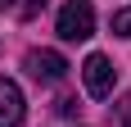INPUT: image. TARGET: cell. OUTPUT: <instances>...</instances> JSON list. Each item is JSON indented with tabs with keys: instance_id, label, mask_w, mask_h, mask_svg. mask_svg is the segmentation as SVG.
Here are the masks:
<instances>
[{
	"instance_id": "6da1fadb",
	"label": "cell",
	"mask_w": 131,
	"mask_h": 127,
	"mask_svg": "<svg viewBox=\"0 0 131 127\" xmlns=\"http://www.w3.org/2000/svg\"><path fill=\"white\" fill-rule=\"evenodd\" d=\"M59 37H63V41L95 37V5H91V0H68L63 9H59Z\"/></svg>"
},
{
	"instance_id": "7a4b0ae2",
	"label": "cell",
	"mask_w": 131,
	"mask_h": 127,
	"mask_svg": "<svg viewBox=\"0 0 131 127\" xmlns=\"http://www.w3.org/2000/svg\"><path fill=\"white\" fill-rule=\"evenodd\" d=\"M81 82H86V91H91L95 100H108V95H113V82H118L108 55H86V63H81Z\"/></svg>"
},
{
	"instance_id": "3957f363",
	"label": "cell",
	"mask_w": 131,
	"mask_h": 127,
	"mask_svg": "<svg viewBox=\"0 0 131 127\" xmlns=\"http://www.w3.org/2000/svg\"><path fill=\"white\" fill-rule=\"evenodd\" d=\"M27 73L36 77V82H63L68 77V59L59 50H32L27 55Z\"/></svg>"
},
{
	"instance_id": "277c9868",
	"label": "cell",
	"mask_w": 131,
	"mask_h": 127,
	"mask_svg": "<svg viewBox=\"0 0 131 127\" xmlns=\"http://www.w3.org/2000/svg\"><path fill=\"white\" fill-rule=\"evenodd\" d=\"M23 114H27V104H23L18 82L14 77H0V127H18Z\"/></svg>"
},
{
	"instance_id": "5b68a950",
	"label": "cell",
	"mask_w": 131,
	"mask_h": 127,
	"mask_svg": "<svg viewBox=\"0 0 131 127\" xmlns=\"http://www.w3.org/2000/svg\"><path fill=\"white\" fill-rule=\"evenodd\" d=\"M113 32H118V37H131V5L113 14Z\"/></svg>"
},
{
	"instance_id": "8992f818",
	"label": "cell",
	"mask_w": 131,
	"mask_h": 127,
	"mask_svg": "<svg viewBox=\"0 0 131 127\" xmlns=\"http://www.w3.org/2000/svg\"><path fill=\"white\" fill-rule=\"evenodd\" d=\"M41 5H45V0H23V9H18V14H23V18H32V14H36Z\"/></svg>"
},
{
	"instance_id": "52a82bcc",
	"label": "cell",
	"mask_w": 131,
	"mask_h": 127,
	"mask_svg": "<svg viewBox=\"0 0 131 127\" xmlns=\"http://www.w3.org/2000/svg\"><path fill=\"white\" fill-rule=\"evenodd\" d=\"M122 109H127V127H131V95H127V104H122Z\"/></svg>"
},
{
	"instance_id": "ba28073f",
	"label": "cell",
	"mask_w": 131,
	"mask_h": 127,
	"mask_svg": "<svg viewBox=\"0 0 131 127\" xmlns=\"http://www.w3.org/2000/svg\"><path fill=\"white\" fill-rule=\"evenodd\" d=\"M14 5H18V0H0V9H14Z\"/></svg>"
}]
</instances>
